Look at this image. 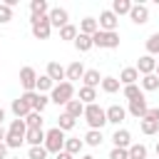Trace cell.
Segmentation results:
<instances>
[{"label": "cell", "instance_id": "cell-1", "mask_svg": "<svg viewBox=\"0 0 159 159\" xmlns=\"http://www.w3.org/2000/svg\"><path fill=\"white\" fill-rule=\"evenodd\" d=\"M84 122L89 124V129H99L102 132V127L107 124V109H102L97 102L94 104H87L84 107Z\"/></svg>", "mask_w": 159, "mask_h": 159}, {"label": "cell", "instance_id": "cell-2", "mask_svg": "<svg viewBox=\"0 0 159 159\" xmlns=\"http://www.w3.org/2000/svg\"><path fill=\"white\" fill-rule=\"evenodd\" d=\"M65 142H67L65 132H62L60 127H52V129H47L45 144H42V147H45L50 154H60V152H65Z\"/></svg>", "mask_w": 159, "mask_h": 159}, {"label": "cell", "instance_id": "cell-3", "mask_svg": "<svg viewBox=\"0 0 159 159\" xmlns=\"http://www.w3.org/2000/svg\"><path fill=\"white\" fill-rule=\"evenodd\" d=\"M30 30L35 35V40H47L50 32H52V25H50V17L47 15H30Z\"/></svg>", "mask_w": 159, "mask_h": 159}, {"label": "cell", "instance_id": "cell-4", "mask_svg": "<svg viewBox=\"0 0 159 159\" xmlns=\"http://www.w3.org/2000/svg\"><path fill=\"white\" fill-rule=\"evenodd\" d=\"M70 99H75V84L72 82H60L50 92V102H55V104H67Z\"/></svg>", "mask_w": 159, "mask_h": 159}, {"label": "cell", "instance_id": "cell-5", "mask_svg": "<svg viewBox=\"0 0 159 159\" xmlns=\"http://www.w3.org/2000/svg\"><path fill=\"white\" fill-rule=\"evenodd\" d=\"M92 42H94V47L114 50V47H119V32H104V30H97V32L92 35Z\"/></svg>", "mask_w": 159, "mask_h": 159}, {"label": "cell", "instance_id": "cell-6", "mask_svg": "<svg viewBox=\"0 0 159 159\" xmlns=\"http://www.w3.org/2000/svg\"><path fill=\"white\" fill-rule=\"evenodd\" d=\"M99 30H104V32H117V25H119V17L112 12V10H102L99 12Z\"/></svg>", "mask_w": 159, "mask_h": 159}, {"label": "cell", "instance_id": "cell-7", "mask_svg": "<svg viewBox=\"0 0 159 159\" xmlns=\"http://www.w3.org/2000/svg\"><path fill=\"white\" fill-rule=\"evenodd\" d=\"M50 25L52 27H57V30H62L65 25H70V15H67V10L65 7H50Z\"/></svg>", "mask_w": 159, "mask_h": 159}, {"label": "cell", "instance_id": "cell-8", "mask_svg": "<svg viewBox=\"0 0 159 159\" xmlns=\"http://www.w3.org/2000/svg\"><path fill=\"white\" fill-rule=\"evenodd\" d=\"M22 99H27L30 104H32V112H40L42 114V109L47 107V102H50V97L47 94H40V92H25V94H20Z\"/></svg>", "mask_w": 159, "mask_h": 159}, {"label": "cell", "instance_id": "cell-9", "mask_svg": "<svg viewBox=\"0 0 159 159\" xmlns=\"http://www.w3.org/2000/svg\"><path fill=\"white\" fill-rule=\"evenodd\" d=\"M55 84L60 82H67V67H62L60 62H47V72H45Z\"/></svg>", "mask_w": 159, "mask_h": 159}, {"label": "cell", "instance_id": "cell-10", "mask_svg": "<svg viewBox=\"0 0 159 159\" xmlns=\"http://www.w3.org/2000/svg\"><path fill=\"white\" fill-rule=\"evenodd\" d=\"M147 109H149V104H147L144 94L137 97V99H132V102L127 104V112H129L132 117H137V119H144V117H147Z\"/></svg>", "mask_w": 159, "mask_h": 159}, {"label": "cell", "instance_id": "cell-11", "mask_svg": "<svg viewBox=\"0 0 159 159\" xmlns=\"http://www.w3.org/2000/svg\"><path fill=\"white\" fill-rule=\"evenodd\" d=\"M20 84L25 87V92H35V84H37V72L32 67H22L20 70Z\"/></svg>", "mask_w": 159, "mask_h": 159}, {"label": "cell", "instance_id": "cell-12", "mask_svg": "<svg viewBox=\"0 0 159 159\" xmlns=\"http://www.w3.org/2000/svg\"><path fill=\"white\" fill-rule=\"evenodd\" d=\"M129 20H132L134 25H144V22H149V7H147V5H142V2H137V5H132V12H129Z\"/></svg>", "mask_w": 159, "mask_h": 159}, {"label": "cell", "instance_id": "cell-13", "mask_svg": "<svg viewBox=\"0 0 159 159\" xmlns=\"http://www.w3.org/2000/svg\"><path fill=\"white\" fill-rule=\"evenodd\" d=\"M137 72L144 77V75H154L157 72V60L152 57V55H142L139 60H137Z\"/></svg>", "mask_w": 159, "mask_h": 159}, {"label": "cell", "instance_id": "cell-14", "mask_svg": "<svg viewBox=\"0 0 159 159\" xmlns=\"http://www.w3.org/2000/svg\"><path fill=\"white\" fill-rule=\"evenodd\" d=\"M10 109H12V114H15V119H25L30 112H32V104L27 102V99H22V97H17V99H12V104H10Z\"/></svg>", "mask_w": 159, "mask_h": 159}, {"label": "cell", "instance_id": "cell-15", "mask_svg": "<svg viewBox=\"0 0 159 159\" xmlns=\"http://www.w3.org/2000/svg\"><path fill=\"white\" fill-rule=\"evenodd\" d=\"M124 117H127V109L122 104H109L107 107V122L109 124H122Z\"/></svg>", "mask_w": 159, "mask_h": 159}, {"label": "cell", "instance_id": "cell-16", "mask_svg": "<svg viewBox=\"0 0 159 159\" xmlns=\"http://www.w3.org/2000/svg\"><path fill=\"white\" fill-rule=\"evenodd\" d=\"M112 142H114V147H119V149H129L132 147V134H129V129H114V134H112Z\"/></svg>", "mask_w": 159, "mask_h": 159}, {"label": "cell", "instance_id": "cell-17", "mask_svg": "<svg viewBox=\"0 0 159 159\" xmlns=\"http://www.w3.org/2000/svg\"><path fill=\"white\" fill-rule=\"evenodd\" d=\"M84 72H87V70H84V65H82V62H77V60H75V62H70V65H67V82L82 80V77H84Z\"/></svg>", "mask_w": 159, "mask_h": 159}, {"label": "cell", "instance_id": "cell-18", "mask_svg": "<svg viewBox=\"0 0 159 159\" xmlns=\"http://www.w3.org/2000/svg\"><path fill=\"white\" fill-rule=\"evenodd\" d=\"M45 129H27V134H25V142L30 144V147H42L45 144Z\"/></svg>", "mask_w": 159, "mask_h": 159}, {"label": "cell", "instance_id": "cell-19", "mask_svg": "<svg viewBox=\"0 0 159 159\" xmlns=\"http://www.w3.org/2000/svg\"><path fill=\"white\" fill-rule=\"evenodd\" d=\"M137 80H139V72H137V67H124L122 72H119V82L127 87V84H137Z\"/></svg>", "mask_w": 159, "mask_h": 159}, {"label": "cell", "instance_id": "cell-20", "mask_svg": "<svg viewBox=\"0 0 159 159\" xmlns=\"http://www.w3.org/2000/svg\"><path fill=\"white\" fill-rule=\"evenodd\" d=\"M65 112H67L70 117L80 119V117H84V104H82L80 99H70V102L65 104Z\"/></svg>", "mask_w": 159, "mask_h": 159}, {"label": "cell", "instance_id": "cell-21", "mask_svg": "<svg viewBox=\"0 0 159 159\" xmlns=\"http://www.w3.org/2000/svg\"><path fill=\"white\" fill-rule=\"evenodd\" d=\"M82 84H84V87H94V89H97V84H102V75H99V70H87V72H84V77H82Z\"/></svg>", "mask_w": 159, "mask_h": 159}, {"label": "cell", "instance_id": "cell-22", "mask_svg": "<svg viewBox=\"0 0 159 159\" xmlns=\"http://www.w3.org/2000/svg\"><path fill=\"white\" fill-rule=\"evenodd\" d=\"M7 134L25 139V134H27V124H25V119H12V122H10V129H7Z\"/></svg>", "mask_w": 159, "mask_h": 159}, {"label": "cell", "instance_id": "cell-23", "mask_svg": "<svg viewBox=\"0 0 159 159\" xmlns=\"http://www.w3.org/2000/svg\"><path fill=\"white\" fill-rule=\"evenodd\" d=\"M97 30H99V22H97L94 17H84V20L80 22V32H82V35H89V37H92Z\"/></svg>", "mask_w": 159, "mask_h": 159}, {"label": "cell", "instance_id": "cell-24", "mask_svg": "<svg viewBox=\"0 0 159 159\" xmlns=\"http://www.w3.org/2000/svg\"><path fill=\"white\" fill-rule=\"evenodd\" d=\"M55 89V82L47 77V75H37V84H35V92L45 94V92H52Z\"/></svg>", "mask_w": 159, "mask_h": 159}, {"label": "cell", "instance_id": "cell-25", "mask_svg": "<svg viewBox=\"0 0 159 159\" xmlns=\"http://www.w3.org/2000/svg\"><path fill=\"white\" fill-rule=\"evenodd\" d=\"M119 77H102V92H107V94H114V92H119Z\"/></svg>", "mask_w": 159, "mask_h": 159}, {"label": "cell", "instance_id": "cell-26", "mask_svg": "<svg viewBox=\"0 0 159 159\" xmlns=\"http://www.w3.org/2000/svg\"><path fill=\"white\" fill-rule=\"evenodd\" d=\"M94 99H97V89L94 87H80V102L87 107V104H94Z\"/></svg>", "mask_w": 159, "mask_h": 159}, {"label": "cell", "instance_id": "cell-27", "mask_svg": "<svg viewBox=\"0 0 159 159\" xmlns=\"http://www.w3.org/2000/svg\"><path fill=\"white\" fill-rule=\"evenodd\" d=\"M132 5H134V2H129V0H114V2H112V12H114L117 17H119V15H129V12H132Z\"/></svg>", "mask_w": 159, "mask_h": 159}, {"label": "cell", "instance_id": "cell-28", "mask_svg": "<svg viewBox=\"0 0 159 159\" xmlns=\"http://www.w3.org/2000/svg\"><path fill=\"white\" fill-rule=\"evenodd\" d=\"M75 47H77V52H89L92 47H94V42H92V37L89 35H77V40H75Z\"/></svg>", "mask_w": 159, "mask_h": 159}, {"label": "cell", "instance_id": "cell-29", "mask_svg": "<svg viewBox=\"0 0 159 159\" xmlns=\"http://www.w3.org/2000/svg\"><path fill=\"white\" fill-rule=\"evenodd\" d=\"M82 147H84V139H77V137H70V139L65 142V152H70L72 157H75V154H80V152H82Z\"/></svg>", "mask_w": 159, "mask_h": 159}, {"label": "cell", "instance_id": "cell-30", "mask_svg": "<svg viewBox=\"0 0 159 159\" xmlns=\"http://www.w3.org/2000/svg\"><path fill=\"white\" fill-rule=\"evenodd\" d=\"M142 89H144V92H154V89H159V77H157V72L142 77Z\"/></svg>", "mask_w": 159, "mask_h": 159}, {"label": "cell", "instance_id": "cell-31", "mask_svg": "<svg viewBox=\"0 0 159 159\" xmlns=\"http://www.w3.org/2000/svg\"><path fill=\"white\" fill-rule=\"evenodd\" d=\"M147 55L159 57V32H152V35L147 37Z\"/></svg>", "mask_w": 159, "mask_h": 159}, {"label": "cell", "instance_id": "cell-32", "mask_svg": "<svg viewBox=\"0 0 159 159\" xmlns=\"http://www.w3.org/2000/svg\"><path fill=\"white\" fill-rule=\"evenodd\" d=\"M139 129H142V134H157L159 132V122H154V119H139Z\"/></svg>", "mask_w": 159, "mask_h": 159}, {"label": "cell", "instance_id": "cell-33", "mask_svg": "<svg viewBox=\"0 0 159 159\" xmlns=\"http://www.w3.org/2000/svg\"><path fill=\"white\" fill-rule=\"evenodd\" d=\"M102 142H104V137H102L99 129H89V132L84 134V144H89V147H99Z\"/></svg>", "mask_w": 159, "mask_h": 159}, {"label": "cell", "instance_id": "cell-34", "mask_svg": "<svg viewBox=\"0 0 159 159\" xmlns=\"http://www.w3.org/2000/svg\"><path fill=\"white\" fill-rule=\"evenodd\" d=\"M30 10H32V15H50V5L45 2V0H32L30 2Z\"/></svg>", "mask_w": 159, "mask_h": 159}, {"label": "cell", "instance_id": "cell-35", "mask_svg": "<svg viewBox=\"0 0 159 159\" xmlns=\"http://www.w3.org/2000/svg\"><path fill=\"white\" fill-rule=\"evenodd\" d=\"M25 124H27V129H42V114L40 112H30L25 117Z\"/></svg>", "mask_w": 159, "mask_h": 159}, {"label": "cell", "instance_id": "cell-36", "mask_svg": "<svg viewBox=\"0 0 159 159\" xmlns=\"http://www.w3.org/2000/svg\"><path fill=\"white\" fill-rule=\"evenodd\" d=\"M75 122H77V119H75V117H70L67 112H62V114L57 117V127H60L62 132H70V129L75 127Z\"/></svg>", "mask_w": 159, "mask_h": 159}, {"label": "cell", "instance_id": "cell-37", "mask_svg": "<svg viewBox=\"0 0 159 159\" xmlns=\"http://www.w3.org/2000/svg\"><path fill=\"white\" fill-rule=\"evenodd\" d=\"M77 35H80V30H77L72 22H70V25H65V27L60 30V40H72V42H75V40H77Z\"/></svg>", "mask_w": 159, "mask_h": 159}, {"label": "cell", "instance_id": "cell-38", "mask_svg": "<svg viewBox=\"0 0 159 159\" xmlns=\"http://www.w3.org/2000/svg\"><path fill=\"white\" fill-rule=\"evenodd\" d=\"M129 159H147V147L144 144H132L129 147Z\"/></svg>", "mask_w": 159, "mask_h": 159}, {"label": "cell", "instance_id": "cell-39", "mask_svg": "<svg viewBox=\"0 0 159 159\" xmlns=\"http://www.w3.org/2000/svg\"><path fill=\"white\" fill-rule=\"evenodd\" d=\"M122 92H124V97H127V99H129V102H132V99H137V97H142V94H144V92H142V89H139V87H137V84H127V87H124V89H122Z\"/></svg>", "mask_w": 159, "mask_h": 159}, {"label": "cell", "instance_id": "cell-40", "mask_svg": "<svg viewBox=\"0 0 159 159\" xmlns=\"http://www.w3.org/2000/svg\"><path fill=\"white\" fill-rule=\"evenodd\" d=\"M47 149L45 147H30V152H27V159H47Z\"/></svg>", "mask_w": 159, "mask_h": 159}, {"label": "cell", "instance_id": "cell-41", "mask_svg": "<svg viewBox=\"0 0 159 159\" xmlns=\"http://www.w3.org/2000/svg\"><path fill=\"white\" fill-rule=\"evenodd\" d=\"M10 20H12V7H7L5 2H0V25H5Z\"/></svg>", "mask_w": 159, "mask_h": 159}, {"label": "cell", "instance_id": "cell-42", "mask_svg": "<svg viewBox=\"0 0 159 159\" xmlns=\"http://www.w3.org/2000/svg\"><path fill=\"white\" fill-rule=\"evenodd\" d=\"M109 159H129V149L112 147V152H109Z\"/></svg>", "mask_w": 159, "mask_h": 159}, {"label": "cell", "instance_id": "cell-43", "mask_svg": "<svg viewBox=\"0 0 159 159\" xmlns=\"http://www.w3.org/2000/svg\"><path fill=\"white\" fill-rule=\"evenodd\" d=\"M22 142H25V139H20V137H12V134H7V139H5L7 149H20V147H22Z\"/></svg>", "mask_w": 159, "mask_h": 159}, {"label": "cell", "instance_id": "cell-44", "mask_svg": "<svg viewBox=\"0 0 159 159\" xmlns=\"http://www.w3.org/2000/svg\"><path fill=\"white\" fill-rule=\"evenodd\" d=\"M147 119L159 122V107H149V109H147Z\"/></svg>", "mask_w": 159, "mask_h": 159}, {"label": "cell", "instance_id": "cell-45", "mask_svg": "<svg viewBox=\"0 0 159 159\" xmlns=\"http://www.w3.org/2000/svg\"><path fill=\"white\" fill-rule=\"evenodd\" d=\"M0 159H7V144L5 142L0 144Z\"/></svg>", "mask_w": 159, "mask_h": 159}, {"label": "cell", "instance_id": "cell-46", "mask_svg": "<svg viewBox=\"0 0 159 159\" xmlns=\"http://www.w3.org/2000/svg\"><path fill=\"white\" fill-rule=\"evenodd\" d=\"M55 159H75L70 152H60V154H55Z\"/></svg>", "mask_w": 159, "mask_h": 159}, {"label": "cell", "instance_id": "cell-47", "mask_svg": "<svg viewBox=\"0 0 159 159\" xmlns=\"http://www.w3.org/2000/svg\"><path fill=\"white\" fill-rule=\"evenodd\" d=\"M5 139H7V132H5V129H2V124H0V144H2Z\"/></svg>", "mask_w": 159, "mask_h": 159}, {"label": "cell", "instance_id": "cell-48", "mask_svg": "<svg viewBox=\"0 0 159 159\" xmlns=\"http://www.w3.org/2000/svg\"><path fill=\"white\" fill-rule=\"evenodd\" d=\"M2 119H5V109L0 107V124H2Z\"/></svg>", "mask_w": 159, "mask_h": 159}, {"label": "cell", "instance_id": "cell-49", "mask_svg": "<svg viewBox=\"0 0 159 159\" xmlns=\"http://www.w3.org/2000/svg\"><path fill=\"white\" fill-rule=\"evenodd\" d=\"M80 159H94V157H92V154H84V157H80Z\"/></svg>", "mask_w": 159, "mask_h": 159}, {"label": "cell", "instance_id": "cell-50", "mask_svg": "<svg viewBox=\"0 0 159 159\" xmlns=\"http://www.w3.org/2000/svg\"><path fill=\"white\" fill-rule=\"evenodd\" d=\"M154 152H157V159H159V142H157V149H154Z\"/></svg>", "mask_w": 159, "mask_h": 159}, {"label": "cell", "instance_id": "cell-51", "mask_svg": "<svg viewBox=\"0 0 159 159\" xmlns=\"http://www.w3.org/2000/svg\"><path fill=\"white\" fill-rule=\"evenodd\" d=\"M157 70H159V57H157Z\"/></svg>", "mask_w": 159, "mask_h": 159}, {"label": "cell", "instance_id": "cell-52", "mask_svg": "<svg viewBox=\"0 0 159 159\" xmlns=\"http://www.w3.org/2000/svg\"><path fill=\"white\" fill-rule=\"evenodd\" d=\"M157 77H159V70H157Z\"/></svg>", "mask_w": 159, "mask_h": 159}, {"label": "cell", "instance_id": "cell-53", "mask_svg": "<svg viewBox=\"0 0 159 159\" xmlns=\"http://www.w3.org/2000/svg\"><path fill=\"white\" fill-rule=\"evenodd\" d=\"M12 159H20V157H12Z\"/></svg>", "mask_w": 159, "mask_h": 159}]
</instances>
